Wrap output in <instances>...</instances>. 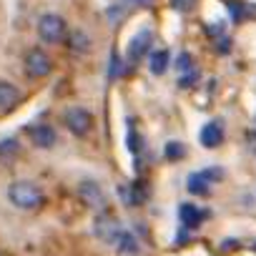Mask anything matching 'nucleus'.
Wrapping results in <instances>:
<instances>
[{
    "instance_id": "obj_1",
    "label": "nucleus",
    "mask_w": 256,
    "mask_h": 256,
    "mask_svg": "<svg viewBox=\"0 0 256 256\" xmlns=\"http://www.w3.org/2000/svg\"><path fill=\"white\" fill-rule=\"evenodd\" d=\"M8 201L16 206V208H23V211H33L43 204V191L40 186H36L33 181H13L8 186Z\"/></svg>"
},
{
    "instance_id": "obj_2",
    "label": "nucleus",
    "mask_w": 256,
    "mask_h": 256,
    "mask_svg": "<svg viewBox=\"0 0 256 256\" xmlns=\"http://www.w3.org/2000/svg\"><path fill=\"white\" fill-rule=\"evenodd\" d=\"M38 36H40V40L48 43V46L63 43L66 36H68L66 20H63L60 16H56V13H46V16L38 20Z\"/></svg>"
},
{
    "instance_id": "obj_3",
    "label": "nucleus",
    "mask_w": 256,
    "mask_h": 256,
    "mask_svg": "<svg viewBox=\"0 0 256 256\" xmlns=\"http://www.w3.org/2000/svg\"><path fill=\"white\" fill-rule=\"evenodd\" d=\"M23 68H26L28 78H46L53 70V60L43 48H30L23 58Z\"/></svg>"
},
{
    "instance_id": "obj_4",
    "label": "nucleus",
    "mask_w": 256,
    "mask_h": 256,
    "mask_svg": "<svg viewBox=\"0 0 256 256\" xmlns=\"http://www.w3.org/2000/svg\"><path fill=\"white\" fill-rule=\"evenodd\" d=\"M63 123H66V128H68L73 136H86V134L90 131V126H93V116H90L86 108L76 106V108H68V110H66Z\"/></svg>"
},
{
    "instance_id": "obj_5",
    "label": "nucleus",
    "mask_w": 256,
    "mask_h": 256,
    "mask_svg": "<svg viewBox=\"0 0 256 256\" xmlns=\"http://www.w3.org/2000/svg\"><path fill=\"white\" fill-rule=\"evenodd\" d=\"M78 196H80V201H83L88 208H93V211H103V208H106V194H103L100 184H96V181H90V178H86V181L78 184Z\"/></svg>"
},
{
    "instance_id": "obj_6",
    "label": "nucleus",
    "mask_w": 256,
    "mask_h": 256,
    "mask_svg": "<svg viewBox=\"0 0 256 256\" xmlns=\"http://www.w3.org/2000/svg\"><path fill=\"white\" fill-rule=\"evenodd\" d=\"M93 231H96V236L98 238H103L106 244H116V238H118V234L123 231L120 226H118V221L113 218V216H108V214H98L96 216V224H93Z\"/></svg>"
},
{
    "instance_id": "obj_7",
    "label": "nucleus",
    "mask_w": 256,
    "mask_h": 256,
    "mask_svg": "<svg viewBox=\"0 0 256 256\" xmlns=\"http://www.w3.org/2000/svg\"><path fill=\"white\" fill-rule=\"evenodd\" d=\"M148 50H151V30L144 28L138 36L131 38V43H128V63H138Z\"/></svg>"
},
{
    "instance_id": "obj_8",
    "label": "nucleus",
    "mask_w": 256,
    "mask_h": 256,
    "mask_svg": "<svg viewBox=\"0 0 256 256\" xmlns=\"http://www.w3.org/2000/svg\"><path fill=\"white\" fill-rule=\"evenodd\" d=\"M66 40H68V50H70L73 56H88V53H90V36H88L83 28L68 30Z\"/></svg>"
},
{
    "instance_id": "obj_9",
    "label": "nucleus",
    "mask_w": 256,
    "mask_h": 256,
    "mask_svg": "<svg viewBox=\"0 0 256 256\" xmlns=\"http://www.w3.org/2000/svg\"><path fill=\"white\" fill-rule=\"evenodd\" d=\"M20 100V90L10 80H0V113H10Z\"/></svg>"
},
{
    "instance_id": "obj_10",
    "label": "nucleus",
    "mask_w": 256,
    "mask_h": 256,
    "mask_svg": "<svg viewBox=\"0 0 256 256\" xmlns=\"http://www.w3.org/2000/svg\"><path fill=\"white\" fill-rule=\"evenodd\" d=\"M178 218H181V224H184L186 228H198L201 221L206 218V208H198V206H194V204H184V206L178 208Z\"/></svg>"
},
{
    "instance_id": "obj_11",
    "label": "nucleus",
    "mask_w": 256,
    "mask_h": 256,
    "mask_svg": "<svg viewBox=\"0 0 256 256\" xmlns=\"http://www.w3.org/2000/svg\"><path fill=\"white\" fill-rule=\"evenodd\" d=\"M201 144L206 146V148H216V146H221V141H224V128H221V123H206L204 128H201Z\"/></svg>"
},
{
    "instance_id": "obj_12",
    "label": "nucleus",
    "mask_w": 256,
    "mask_h": 256,
    "mask_svg": "<svg viewBox=\"0 0 256 256\" xmlns=\"http://www.w3.org/2000/svg\"><path fill=\"white\" fill-rule=\"evenodd\" d=\"M30 138L38 148H50L56 146V128L50 126H36L33 131H30Z\"/></svg>"
},
{
    "instance_id": "obj_13",
    "label": "nucleus",
    "mask_w": 256,
    "mask_h": 256,
    "mask_svg": "<svg viewBox=\"0 0 256 256\" xmlns=\"http://www.w3.org/2000/svg\"><path fill=\"white\" fill-rule=\"evenodd\" d=\"M168 63H171V56L166 48H156L151 50V73L154 76H164L168 70Z\"/></svg>"
},
{
    "instance_id": "obj_14",
    "label": "nucleus",
    "mask_w": 256,
    "mask_h": 256,
    "mask_svg": "<svg viewBox=\"0 0 256 256\" xmlns=\"http://www.w3.org/2000/svg\"><path fill=\"white\" fill-rule=\"evenodd\" d=\"M116 246H118V251H123V254H128V256H136V254H138V241H136V236H134L131 231H126V228L118 234Z\"/></svg>"
},
{
    "instance_id": "obj_15",
    "label": "nucleus",
    "mask_w": 256,
    "mask_h": 256,
    "mask_svg": "<svg viewBox=\"0 0 256 256\" xmlns=\"http://www.w3.org/2000/svg\"><path fill=\"white\" fill-rule=\"evenodd\" d=\"M188 191L196 194V196H208L211 194V181L198 171V174H191L188 176Z\"/></svg>"
},
{
    "instance_id": "obj_16",
    "label": "nucleus",
    "mask_w": 256,
    "mask_h": 256,
    "mask_svg": "<svg viewBox=\"0 0 256 256\" xmlns=\"http://www.w3.org/2000/svg\"><path fill=\"white\" fill-rule=\"evenodd\" d=\"M186 156V146L178 144V141H168L166 144V158L168 161H181Z\"/></svg>"
},
{
    "instance_id": "obj_17",
    "label": "nucleus",
    "mask_w": 256,
    "mask_h": 256,
    "mask_svg": "<svg viewBox=\"0 0 256 256\" xmlns=\"http://www.w3.org/2000/svg\"><path fill=\"white\" fill-rule=\"evenodd\" d=\"M128 148H131L134 156H141V154H144V141H141V136H138L136 128H131V131H128Z\"/></svg>"
},
{
    "instance_id": "obj_18",
    "label": "nucleus",
    "mask_w": 256,
    "mask_h": 256,
    "mask_svg": "<svg viewBox=\"0 0 256 256\" xmlns=\"http://www.w3.org/2000/svg\"><path fill=\"white\" fill-rule=\"evenodd\" d=\"M106 18H108L110 26H118V23L126 18V6H110V8L106 10Z\"/></svg>"
},
{
    "instance_id": "obj_19",
    "label": "nucleus",
    "mask_w": 256,
    "mask_h": 256,
    "mask_svg": "<svg viewBox=\"0 0 256 256\" xmlns=\"http://www.w3.org/2000/svg\"><path fill=\"white\" fill-rule=\"evenodd\" d=\"M196 66H194V60H191V56L188 53H178V58H176V70L184 76V73H188V70H194Z\"/></svg>"
},
{
    "instance_id": "obj_20",
    "label": "nucleus",
    "mask_w": 256,
    "mask_h": 256,
    "mask_svg": "<svg viewBox=\"0 0 256 256\" xmlns=\"http://www.w3.org/2000/svg\"><path fill=\"white\" fill-rule=\"evenodd\" d=\"M131 191H134L131 204H144V201H146V186H144V181H136V184L131 186Z\"/></svg>"
},
{
    "instance_id": "obj_21",
    "label": "nucleus",
    "mask_w": 256,
    "mask_h": 256,
    "mask_svg": "<svg viewBox=\"0 0 256 256\" xmlns=\"http://www.w3.org/2000/svg\"><path fill=\"white\" fill-rule=\"evenodd\" d=\"M16 151H18V141H16V138H8V141L0 144V158H8V156H13Z\"/></svg>"
},
{
    "instance_id": "obj_22",
    "label": "nucleus",
    "mask_w": 256,
    "mask_h": 256,
    "mask_svg": "<svg viewBox=\"0 0 256 256\" xmlns=\"http://www.w3.org/2000/svg\"><path fill=\"white\" fill-rule=\"evenodd\" d=\"M194 6H196V0H171V8L178 13H188Z\"/></svg>"
},
{
    "instance_id": "obj_23",
    "label": "nucleus",
    "mask_w": 256,
    "mask_h": 256,
    "mask_svg": "<svg viewBox=\"0 0 256 256\" xmlns=\"http://www.w3.org/2000/svg\"><path fill=\"white\" fill-rule=\"evenodd\" d=\"M196 80H198V70L194 68V70H188V73H184L178 83H181V88H188V86H194Z\"/></svg>"
},
{
    "instance_id": "obj_24",
    "label": "nucleus",
    "mask_w": 256,
    "mask_h": 256,
    "mask_svg": "<svg viewBox=\"0 0 256 256\" xmlns=\"http://www.w3.org/2000/svg\"><path fill=\"white\" fill-rule=\"evenodd\" d=\"M118 76H120V58L110 53V78H118Z\"/></svg>"
},
{
    "instance_id": "obj_25",
    "label": "nucleus",
    "mask_w": 256,
    "mask_h": 256,
    "mask_svg": "<svg viewBox=\"0 0 256 256\" xmlns=\"http://www.w3.org/2000/svg\"><path fill=\"white\" fill-rule=\"evenodd\" d=\"M201 174H204L208 181H221V178H224V171H221V168H204Z\"/></svg>"
},
{
    "instance_id": "obj_26",
    "label": "nucleus",
    "mask_w": 256,
    "mask_h": 256,
    "mask_svg": "<svg viewBox=\"0 0 256 256\" xmlns=\"http://www.w3.org/2000/svg\"><path fill=\"white\" fill-rule=\"evenodd\" d=\"M126 3H128V6H148L151 0H126Z\"/></svg>"
},
{
    "instance_id": "obj_27",
    "label": "nucleus",
    "mask_w": 256,
    "mask_h": 256,
    "mask_svg": "<svg viewBox=\"0 0 256 256\" xmlns=\"http://www.w3.org/2000/svg\"><path fill=\"white\" fill-rule=\"evenodd\" d=\"M254 248H256V244H254Z\"/></svg>"
}]
</instances>
